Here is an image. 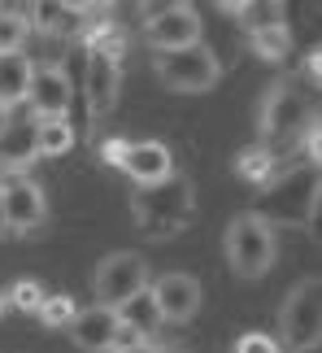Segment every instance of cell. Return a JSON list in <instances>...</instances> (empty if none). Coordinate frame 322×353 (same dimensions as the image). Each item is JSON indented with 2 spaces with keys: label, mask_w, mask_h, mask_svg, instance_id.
<instances>
[{
  "label": "cell",
  "mask_w": 322,
  "mask_h": 353,
  "mask_svg": "<svg viewBox=\"0 0 322 353\" xmlns=\"http://www.w3.org/2000/svg\"><path fill=\"white\" fill-rule=\"evenodd\" d=\"M318 161L310 157H283L275 174L257 188V214L270 227H310L318 219Z\"/></svg>",
  "instance_id": "cell-1"
},
{
  "label": "cell",
  "mask_w": 322,
  "mask_h": 353,
  "mask_svg": "<svg viewBox=\"0 0 322 353\" xmlns=\"http://www.w3.org/2000/svg\"><path fill=\"white\" fill-rule=\"evenodd\" d=\"M318 122V88H310L305 79H279L266 92L261 114H257V131H261V148L283 161L292 148H301L305 131Z\"/></svg>",
  "instance_id": "cell-2"
},
{
  "label": "cell",
  "mask_w": 322,
  "mask_h": 353,
  "mask_svg": "<svg viewBox=\"0 0 322 353\" xmlns=\"http://www.w3.org/2000/svg\"><path fill=\"white\" fill-rule=\"evenodd\" d=\"M131 219H136V232L149 240H170L192 227L196 219V188L187 174H170L161 183L136 188L131 192Z\"/></svg>",
  "instance_id": "cell-3"
},
{
  "label": "cell",
  "mask_w": 322,
  "mask_h": 353,
  "mask_svg": "<svg viewBox=\"0 0 322 353\" xmlns=\"http://www.w3.org/2000/svg\"><path fill=\"white\" fill-rule=\"evenodd\" d=\"M222 249H226V266H231L239 279H261L279 257V240H275L270 223H261L253 210H244L226 223Z\"/></svg>",
  "instance_id": "cell-4"
},
{
  "label": "cell",
  "mask_w": 322,
  "mask_h": 353,
  "mask_svg": "<svg viewBox=\"0 0 322 353\" xmlns=\"http://www.w3.org/2000/svg\"><path fill=\"white\" fill-rule=\"evenodd\" d=\"M279 349L292 353H314L322 341V283L310 275L301 283H292L283 305H279Z\"/></svg>",
  "instance_id": "cell-5"
},
{
  "label": "cell",
  "mask_w": 322,
  "mask_h": 353,
  "mask_svg": "<svg viewBox=\"0 0 322 353\" xmlns=\"http://www.w3.org/2000/svg\"><path fill=\"white\" fill-rule=\"evenodd\" d=\"M153 70L170 92H209L222 79V61H218V52L209 44H192V48L157 52Z\"/></svg>",
  "instance_id": "cell-6"
},
{
  "label": "cell",
  "mask_w": 322,
  "mask_h": 353,
  "mask_svg": "<svg viewBox=\"0 0 322 353\" xmlns=\"http://www.w3.org/2000/svg\"><path fill=\"white\" fill-rule=\"evenodd\" d=\"M92 288H96V305L118 310L136 292L149 288V262H144L136 249H118L109 257H100L96 275H92Z\"/></svg>",
  "instance_id": "cell-7"
},
{
  "label": "cell",
  "mask_w": 322,
  "mask_h": 353,
  "mask_svg": "<svg viewBox=\"0 0 322 353\" xmlns=\"http://www.w3.org/2000/svg\"><path fill=\"white\" fill-rule=\"evenodd\" d=\"M0 210H5V232H39L48 219V201L31 174H5L0 179Z\"/></svg>",
  "instance_id": "cell-8"
},
{
  "label": "cell",
  "mask_w": 322,
  "mask_h": 353,
  "mask_svg": "<svg viewBox=\"0 0 322 353\" xmlns=\"http://www.w3.org/2000/svg\"><path fill=\"white\" fill-rule=\"evenodd\" d=\"M144 39H149V48H157V52L200 44L196 5H157V9H149L144 13Z\"/></svg>",
  "instance_id": "cell-9"
},
{
  "label": "cell",
  "mask_w": 322,
  "mask_h": 353,
  "mask_svg": "<svg viewBox=\"0 0 322 353\" xmlns=\"http://www.w3.org/2000/svg\"><path fill=\"white\" fill-rule=\"evenodd\" d=\"M122 97V61H109L100 52L83 57V105L92 118H109Z\"/></svg>",
  "instance_id": "cell-10"
},
{
  "label": "cell",
  "mask_w": 322,
  "mask_h": 353,
  "mask_svg": "<svg viewBox=\"0 0 322 353\" xmlns=\"http://www.w3.org/2000/svg\"><path fill=\"white\" fill-rule=\"evenodd\" d=\"M149 292L161 310V323H187V319H196V310H200V279L183 275V270L161 275L157 283H149Z\"/></svg>",
  "instance_id": "cell-11"
},
{
  "label": "cell",
  "mask_w": 322,
  "mask_h": 353,
  "mask_svg": "<svg viewBox=\"0 0 322 353\" xmlns=\"http://www.w3.org/2000/svg\"><path fill=\"white\" fill-rule=\"evenodd\" d=\"M74 101V88L65 79L61 65H35L31 74V88H26V105H31L35 118H65Z\"/></svg>",
  "instance_id": "cell-12"
},
{
  "label": "cell",
  "mask_w": 322,
  "mask_h": 353,
  "mask_svg": "<svg viewBox=\"0 0 322 353\" xmlns=\"http://www.w3.org/2000/svg\"><path fill=\"white\" fill-rule=\"evenodd\" d=\"M122 174L136 188H149V183H161V179H170V174H174V157H170V148L161 144V140H131V153L122 161Z\"/></svg>",
  "instance_id": "cell-13"
},
{
  "label": "cell",
  "mask_w": 322,
  "mask_h": 353,
  "mask_svg": "<svg viewBox=\"0 0 322 353\" xmlns=\"http://www.w3.org/2000/svg\"><path fill=\"white\" fill-rule=\"evenodd\" d=\"M74 336V345L83 353H109L114 349V336H118V310H105V305H87L78 310L74 323L65 327Z\"/></svg>",
  "instance_id": "cell-14"
},
{
  "label": "cell",
  "mask_w": 322,
  "mask_h": 353,
  "mask_svg": "<svg viewBox=\"0 0 322 353\" xmlns=\"http://www.w3.org/2000/svg\"><path fill=\"white\" fill-rule=\"evenodd\" d=\"M26 13V26L39 35H48V39H61L65 44V35L78 31L83 26V9L78 5H52V0H35V5H22Z\"/></svg>",
  "instance_id": "cell-15"
},
{
  "label": "cell",
  "mask_w": 322,
  "mask_h": 353,
  "mask_svg": "<svg viewBox=\"0 0 322 353\" xmlns=\"http://www.w3.org/2000/svg\"><path fill=\"white\" fill-rule=\"evenodd\" d=\"M74 148V127L65 118H35L31 127V153L35 157H65Z\"/></svg>",
  "instance_id": "cell-16"
},
{
  "label": "cell",
  "mask_w": 322,
  "mask_h": 353,
  "mask_svg": "<svg viewBox=\"0 0 322 353\" xmlns=\"http://www.w3.org/2000/svg\"><path fill=\"white\" fill-rule=\"evenodd\" d=\"M31 74L35 65L26 52H9V57H0V105H22L26 101V88H31Z\"/></svg>",
  "instance_id": "cell-17"
},
{
  "label": "cell",
  "mask_w": 322,
  "mask_h": 353,
  "mask_svg": "<svg viewBox=\"0 0 322 353\" xmlns=\"http://www.w3.org/2000/svg\"><path fill=\"white\" fill-rule=\"evenodd\" d=\"M118 323L122 327H131V332H140L144 341H153V336L161 332V310H157V301H153V292L144 288V292H136L127 305H118Z\"/></svg>",
  "instance_id": "cell-18"
},
{
  "label": "cell",
  "mask_w": 322,
  "mask_h": 353,
  "mask_svg": "<svg viewBox=\"0 0 322 353\" xmlns=\"http://www.w3.org/2000/svg\"><path fill=\"white\" fill-rule=\"evenodd\" d=\"M222 13H231V18L244 26L248 35L266 31V26L288 22V18H283V5H279V0H266V5H257V0H244V5H222Z\"/></svg>",
  "instance_id": "cell-19"
},
{
  "label": "cell",
  "mask_w": 322,
  "mask_h": 353,
  "mask_svg": "<svg viewBox=\"0 0 322 353\" xmlns=\"http://www.w3.org/2000/svg\"><path fill=\"white\" fill-rule=\"evenodd\" d=\"M275 166H279V157L270 153V148H261V144H253V148H244V153L235 157V174H239V179H248L253 188H261L266 179H270Z\"/></svg>",
  "instance_id": "cell-20"
},
{
  "label": "cell",
  "mask_w": 322,
  "mask_h": 353,
  "mask_svg": "<svg viewBox=\"0 0 322 353\" xmlns=\"http://www.w3.org/2000/svg\"><path fill=\"white\" fill-rule=\"evenodd\" d=\"M26 35H31V26H26L22 5H0V57L22 52L26 48Z\"/></svg>",
  "instance_id": "cell-21"
},
{
  "label": "cell",
  "mask_w": 322,
  "mask_h": 353,
  "mask_svg": "<svg viewBox=\"0 0 322 353\" xmlns=\"http://www.w3.org/2000/svg\"><path fill=\"white\" fill-rule=\"evenodd\" d=\"M253 52H257L261 61H283L292 52V26L279 22V26H266V31L253 35Z\"/></svg>",
  "instance_id": "cell-22"
},
{
  "label": "cell",
  "mask_w": 322,
  "mask_h": 353,
  "mask_svg": "<svg viewBox=\"0 0 322 353\" xmlns=\"http://www.w3.org/2000/svg\"><path fill=\"white\" fill-rule=\"evenodd\" d=\"M74 314H78V305L65 292H48L44 301H39V310H35V319L44 323V327H70Z\"/></svg>",
  "instance_id": "cell-23"
},
{
  "label": "cell",
  "mask_w": 322,
  "mask_h": 353,
  "mask_svg": "<svg viewBox=\"0 0 322 353\" xmlns=\"http://www.w3.org/2000/svg\"><path fill=\"white\" fill-rule=\"evenodd\" d=\"M5 296H9L13 310H26V314H35L39 301H44L48 292H44V283H39V279H18L13 288H5Z\"/></svg>",
  "instance_id": "cell-24"
},
{
  "label": "cell",
  "mask_w": 322,
  "mask_h": 353,
  "mask_svg": "<svg viewBox=\"0 0 322 353\" xmlns=\"http://www.w3.org/2000/svg\"><path fill=\"white\" fill-rule=\"evenodd\" d=\"M127 153H131V140H127V135H109V140L100 144V161H105V166H118V170H122Z\"/></svg>",
  "instance_id": "cell-25"
},
{
  "label": "cell",
  "mask_w": 322,
  "mask_h": 353,
  "mask_svg": "<svg viewBox=\"0 0 322 353\" xmlns=\"http://www.w3.org/2000/svg\"><path fill=\"white\" fill-rule=\"evenodd\" d=\"M235 353H283V349H279V341H275V336L248 332V336H239V341H235Z\"/></svg>",
  "instance_id": "cell-26"
},
{
  "label": "cell",
  "mask_w": 322,
  "mask_h": 353,
  "mask_svg": "<svg viewBox=\"0 0 322 353\" xmlns=\"http://www.w3.org/2000/svg\"><path fill=\"white\" fill-rule=\"evenodd\" d=\"M305 83H310V88H318V79H322V57H318V52H310V57H305Z\"/></svg>",
  "instance_id": "cell-27"
},
{
  "label": "cell",
  "mask_w": 322,
  "mask_h": 353,
  "mask_svg": "<svg viewBox=\"0 0 322 353\" xmlns=\"http://www.w3.org/2000/svg\"><path fill=\"white\" fill-rule=\"evenodd\" d=\"M149 353H187V349H179V345H157V341H153Z\"/></svg>",
  "instance_id": "cell-28"
},
{
  "label": "cell",
  "mask_w": 322,
  "mask_h": 353,
  "mask_svg": "<svg viewBox=\"0 0 322 353\" xmlns=\"http://www.w3.org/2000/svg\"><path fill=\"white\" fill-rule=\"evenodd\" d=\"M9 122H13V118H9V105H0V135L9 131Z\"/></svg>",
  "instance_id": "cell-29"
},
{
  "label": "cell",
  "mask_w": 322,
  "mask_h": 353,
  "mask_svg": "<svg viewBox=\"0 0 322 353\" xmlns=\"http://www.w3.org/2000/svg\"><path fill=\"white\" fill-rule=\"evenodd\" d=\"M9 314V296H5V288H0V319Z\"/></svg>",
  "instance_id": "cell-30"
},
{
  "label": "cell",
  "mask_w": 322,
  "mask_h": 353,
  "mask_svg": "<svg viewBox=\"0 0 322 353\" xmlns=\"http://www.w3.org/2000/svg\"><path fill=\"white\" fill-rule=\"evenodd\" d=\"M0 236H5V210H0Z\"/></svg>",
  "instance_id": "cell-31"
}]
</instances>
